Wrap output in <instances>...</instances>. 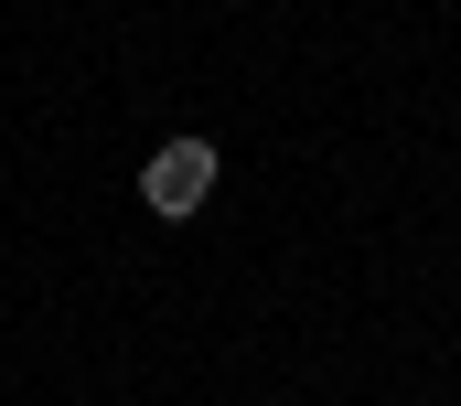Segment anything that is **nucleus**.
I'll return each instance as SVG.
<instances>
[{
    "label": "nucleus",
    "mask_w": 461,
    "mask_h": 406,
    "mask_svg": "<svg viewBox=\"0 0 461 406\" xmlns=\"http://www.w3.org/2000/svg\"><path fill=\"white\" fill-rule=\"evenodd\" d=\"M204 193H215V139H161V150L140 161V203H150V214L183 225Z\"/></svg>",
    "instance_id": "f257e3e1"
}]
</instances>
